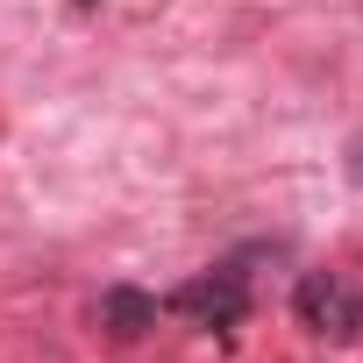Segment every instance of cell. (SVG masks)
I'll list each match as a JSON object with an SVG mask.
<instances>
[{"label": "cell", "instance_id": "6da1fadb", "mask_svg": "<svg viewBox=\"0 0 363 363\" xmlns=\"http://www.w3.org/2000/svg\"><path fill=\"white\" fill-rule=\"evenodd\" d=\"M292 313L320 342H363V292L349 278H335V271H306L299 292H292Z\"/></svg>", "mask_w": 363, "mask_h": 363}, {"label": "cell", "instance_id": "7a4b0ae2", "mask_svg": "<svg viewBox=\"0 0 363 363\" xmlns=\"http://www.w3.org/2000/svg\"><path fill=\"white\" fill-rule=\"evenodd\" d=\"M178 313H186L193 328H207V335L242 328V320H250V285H242V271H200V278H186V285H178Z\"/></svg>", "mask_w": 363, "mask_h": 363}, {"label": "cell", "instance_id": "3957f363", "mask_svg": "<svg viewBox=\"0 0 363 363\" xmlns=\"http://www.w3.org/2000/svg\"><path fill=\"white\" fill-rule=\"evenodd\" d=\"M100 328H107L114 342H143V335L157 328V292H143V285H107V292H100Z\"/></svg>", "mask_w": 363, "mask_h": 363}, {"label": "cell", "instance_id": "277c9868", "mask_svg": "<svg viewBox=\"0 0 363 363\" xmlns=\"http://www.w3.org/2000/svg\"><path fill=\"white\" fill-rule=\"evenodd\" d=\"M356 178H363V143H356Z\"/></svg>", "mask_w": 363, "mask_h": 363}]
</instances>
